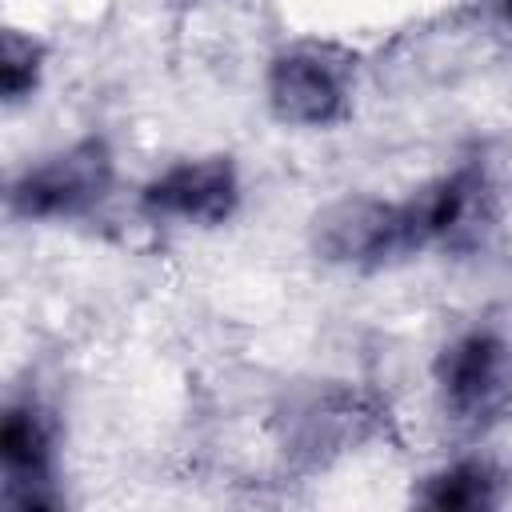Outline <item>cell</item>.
I'll list each match as a JSON object with an SVG mask.
<instances>
[{
  "instance_id": "9",
  "label": "cell",
  "mask_w": 512,
  "mask_h": 512,
  "mask_svg": "<svg viewBox=\"0 0 512 512\" xmlns=\"http://www.w3.org/2000/svg\"><path fill=\"white\" fill-rule=\"evenodd\" d=\"M500 496H504V476L488 460L444 464L416 492V500L432 512H484L496 508Z\"/></svg>"
},
{
  "instance_id": "8",
  "label": "cell",
  "mask_w": 512,
  "mask_h": 512,
  "mask_svg": "<svg viewBox=\"0 0 512 512\" xmlns=\"http://www.w3.org/2000/svg\"><path fill=\"white\" fill-rule=\"evenodd\" d=\"M484 172L476 164H460L428 184H420L408 200H400L404 208V228H408V248H432V244H448L456 240L484 204Z\"/></svg>"
},
{
  "instance_id": "1",
  "label": "cell",
  "mask_w": 512,
  "mask_h": 512,
  "mask_svg": "<svg viewBox=\"0 0 512 512\" xmlns=\"http://www.w3.org/2000/svg\"><path fill=\"white\" fill-rule=\"evenodd\" d=\"M376 428H380V404L364 388L344 380H316L292 388L272 420L280 452L300 468H316L352 452Z\"/></svg>"
},
{
  "instance_id": "11",
  "label": "cell",
  "mask_w": 512,
  "mask_h": 512,
  "mask_svg": "<svg viewBox=\"0 0 512 512\" xmlns=\"http://www.w3.org/2000/svg\"><path fill=\"white\" fill-rule=\"evenodd\" d=\"M492 24L512 44V0H492Z\"/></svg>"
},
{
  "instance_id": "2",
  "label": "cell",
  "mask_w": 512,
  "mask_h": 512,
  "mask_svg": "<svg viewBox=\"0 0 512 512\" xmlns=\"http://www.w3.org/2000/svg\"><path fill=\"white\" fill-rule=\"evenodd\" d=\"M432 380L456 428L488 432L512 412V344L492 328H472L440 348Z\"/></svg>"
},
{
  "instance_id": "3",
  "label": "cell",
  "mask_w": 512,
  "mask_h": 512,
  "mask_svg": "<svg viewBox=\"0 0 512 512\" xmlns=\"http://www.w3.org/2000/svg\"><path fill=\"white\" fill-rule=\"evenodd\" d=\"M356 56L332 40H304L272 56L264 76L268 108L288 128H328L348 112Z\"/></svg>"
},
{
  "instance_id": "4",
  "label": "cell",
  "mask_w": 512,
  "mask_h": 512,
  "mask_svg": "<svg viewBox=\"0 0 512 512\" xmlns=\"http://www.w3.org/2000/svg\"><path fill=\"white\" fill-rule=\"evenodd\" d=\"M116 164L100 136H84L28 164L8 184V208L20 220H72L100 208L112 192Z\"/></svg>"
},
{
  "instance_id": "6",
  "label": "cell",
  "mask_w": 512,
  "mask_h": 512,
  "mask_svg": "<svg viewBox=\"0 0 512 512\" xmlns=\"http://www.w3.org/2000/svg\"><path fill=\"white\" fill-rule=\"evenodd\" d=\"M140 204L156 220H176V224H224L236 204H240V172L232 156H188L156 172Z\"/></svg>"
},
{
  "instance_id": "10",
  "label": "cell",
  "mask_w": 512,
  "mask_h": 512,
  "mask_svg": "<svg viewBox=\"0 0 512 512\" xmlns=\"http://www.w3.org/2000/svg\"><path fill=\"white\" fill-rule=\"evenodd\" d=\"M44 76V44L32 40L20 28H4L0 36V96L4 108H16L24 100H32V92L40 88Z\"/></svg>"
},
{
  "instance_id": "5",
  "label": "cell",
  "mask_w": 512,
  "mask_h": 512,
  "mask_svg": "<svg viewBox=\"0 0 512 512\" xmlns=\"http://www.w3.org/2000/svg\"><path fill=\"white\" fill-rule=\"evenodd\" d=\"M312 252L344 268H380L408 256V228L400 200L344 196L312 216Z\"/></svg>"
},
{
  "instance_id": "7",
  "label": "cell",
  "mask_w": 512,
  "mask_h": 512,
  "mask_svg": "<svg viewBox=\"0 0 512 512\" xmlns=\"http://www.w3.org/2000/svg\"><path fill=\"white\" fill-rule=\"evenodd\" d=\"M0 480L4 504L16 512H44L60 504L56 464H52V428L40 404L12 400L0 420Z\"/></svg>"
}]
</instances>
